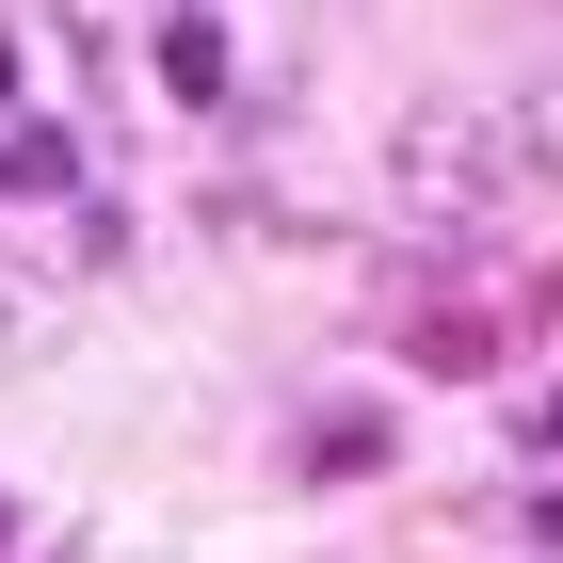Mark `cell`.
Returning a JSON list of instances; mask_svg holds the SVG:
<instances>
[{
  "label": "cell",
  "instance_id": "6da1fadb",
  "mask_svg": "<svg viewBox=\"0 0 563 563\" xmlns=\"http://www.w3.org/2000/svg\"><path fill=\"white\" fill-rule=\"evenodd\" d=\"M402 210L467 225V210H516V194H563V65L548 81H483V97H434L387 130Z\"/></svg>",
  "mask_w": 563,
  "mask_h": 563
},
{
  "label": "cell",
  "instance_id": "7a4b0ae2",
  "mask_svg": "<svg viewBox=\"0 0 563 563\" xmlns=\"http://www.w3.org/2000/svg\"><path fill=\"white\" fill-rule=\"evenodd\" d=\"M371 467H387V419H371V402L306 419V483H371Z\"/></svg>",
  "mask_w": 563,
  "mask_h": 563
},
{
  "label": "cell",
  "instance_id": "3957f363",
  "mask_svg": "<svg viewBox=\"0 0 563 563\" xmlns=\"http://www.w3.org/2000/svg\"><path fill=\"white\" fill-rule=\"evenodd\" d=\"M162 97H194V113H210V97H225V33H210V16H194V0H177V16H162Z\"/></svg>",
  "mask_w": 563,
  "mask_h": 563
},
{
  "label": "cell",
  "instance_id": "277c9868",
  "mask_svg": "<svg viewBox=\"0 0 563 563\" xmlns=\"http://www.w3.org/2000/svg\"><path fill=\"white\" fill-rule=\"evenodd\" d=\"M65 177H81V145H65V130H16V145H0V194H16V210L65 194Z\"/></svg>",
  "mask_w": 563,
  "mask_h": 563
},
{
  "label": "cell",
  "instance_id": "5b68a950",
  "mask_svg": "<svg viewBox=\"0 0 563 563\" xmlns=\"http://www.w3.org/2000/svg\"><path fill=\"white\" fill-rule=\"evenodd\" d=\"M0 339H16V274H0Z\"/></svg>",
  "mask_w": 563,
  "mask_h": 563
},
{
  "label": "cell",
  "instance_id": "8992f818",
  "mask_svg": "<svg viewBox=\"0 0 563 563\" xmlns=\"http://www.w3.org/2000/svg\"><path fill=\"white\" fill-rule=\"evenodd\" d=\"M0 97H16V33H0Z\"/></svg>",
  "mask_w": 563,
  "mask_h": 563
}]
</instances>
